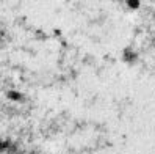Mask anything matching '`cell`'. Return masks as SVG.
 Masks as SVG:
<instances>
[{
	"label": "cell",
	"instance_id": "6da1fadb",
	"mask_svg": "<svg viewBox=\"0 0 155 154\" xmlns=\"http://www.w3.org/2000/svg\"><path fill=\"white\" fill-rule=\"evenodd\" d=\"M127 6L130 8V10H138V8L141 6V2L140 0H125Z\"/></svg>",
	"mask_w": 155,
	"mask_h": 154
},
{
	"label": "cell",
	"instance_id": "7a4b0ae2",
	"mask_svg": "<svg viewBox=\"0 0 155 154\" xmlns=\"http://www.w3.org/2000/svg\"><path fill=\"white\" fill-rule=\"evenodd\" d=\"M8 98H11V99H19L21 94H19V93H14V91H10V93H8Z\"/></svg>",
	"mask_w": 155,
	"mask_h": 154
}]
</instances>
